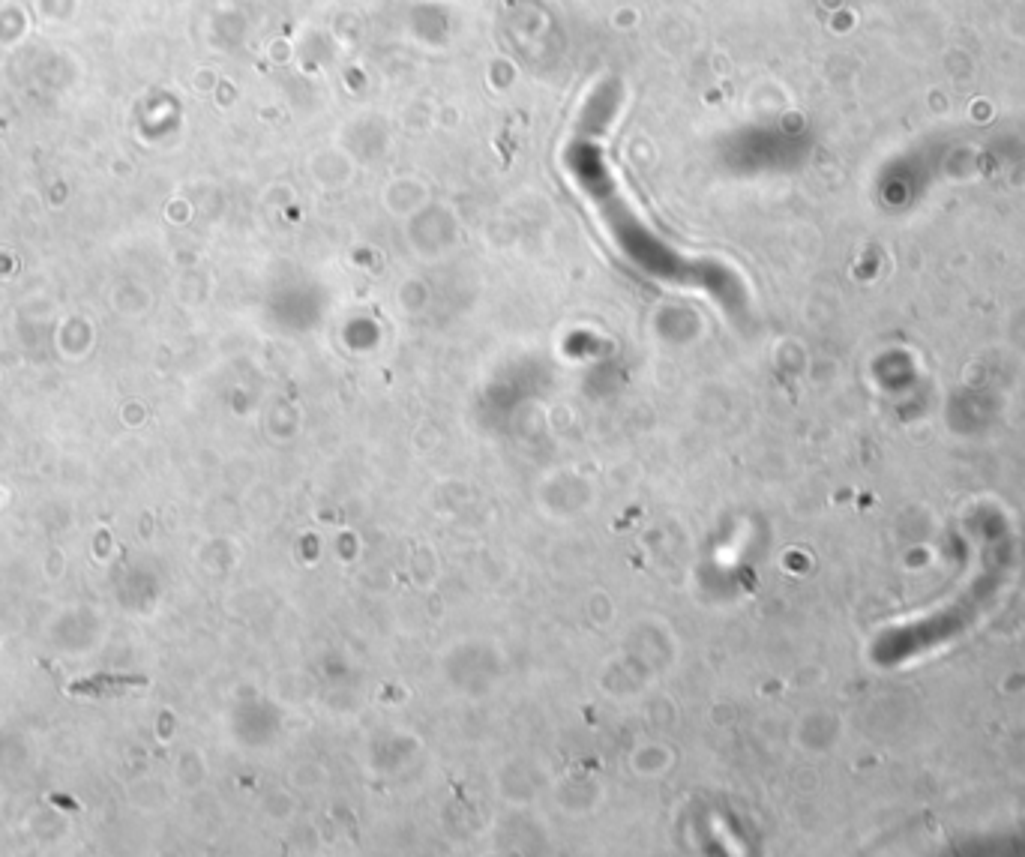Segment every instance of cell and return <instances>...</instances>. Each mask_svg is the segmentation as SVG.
I'll use <instances>...</instances> for the list:
<instances>
[{
    "instance_id": "cell-1",
    "label": "cell",
    "mask_w": 1025,
    "mask_h": 857,
    "mask_svg": "<svg viewBox=\"0 0 1025 857\" xmlns=\"http://www.w3.org/2000/svg\"><path fill=\"white\" fill-rule=\"evenodd\" d=\"M138 684V678H111V675H96L90 681H81V684H72L69 693L72 696H93V699H102V696H111V693H120L126 687Z\"/></svg>"
}]
</instances>
